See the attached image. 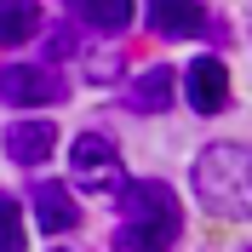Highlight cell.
I'll return each mask as SVG.
<instances>
[{
  "label": "cell",
  "instance_id": "52a82bcc",
  "mask_svg": "<svg viewBox=\"0 0 252 252\" xmlns=\"http://www.w3.org/2000/svg\"><path fill=\"white\" fill-rule=\"evenodd\" d=\"M29 206H34V223H40V229H52V235H63V229H75V223H80L75 201H69V189H63V184H46V178L29 189Z\"/></svg>",
  "mask_w": 252,
  "mask_h": 252
},
{
  "label": "cell",
  "instance_id": "8992f818",
  "mask_svg": "<svg viewBox=\"0 0 252 252\" xmlns=\"http://www.w3.org/2000/svg\"><path fill=\"white\" fill-rule=\"evenodd\" d=\"M52 149H58V126L52 121H12L6 126V155H12V166H40Z\"/></svg>",
  "mask_w": 252,
  "mask_h": 252
},
{
  "label": "cell",
  "instance_id": "4fadbf2b",
  "mask_svg": "<svg viewBox=\"0 0 252 252\" xmlns=\"http://www.w3.org/2000/svg\"><path fill=\"white\" fill-rule=\"evenodd\" d=\"M46 52H52V58H69V52H75V34H46Z\"/></svg>",
  "mask_w": 252,
  "mask_h": 252
},
{
  "label": "cell",
  "instance_id": "7a4b0ae2",
  "mask_svg": "<svg viewBox=\"0 0 252 252\" xmlns=\"http://www.w3.org/2000/svg\"><path fill=\"white\" fill-rule=\"evenodd\" d=\"M195 195L218 218H252V149L247 143H206L195 155Z\"/></svg>",
  "mask_w": 252,
  "mask_h": 252
},
{
  "label": "cell",
  "instance_id": "7c38bea8",
  "mask_svg": "<svg viewBox=\"0 0 252 252\" xmlns=\"http://www.w3.org/2000/svg\"><path fill=\"white\" fill-rule=\"evenodd\" d=\"M0 252H23V218L12 201H0Z\"/></svg>",
  "mask_w": 252,
  "mask_h": 252
},
{
  "label": "cell",
  "instance_id": "30bf717a",
  "mask_svg": "<svg viewBox=\"0 0 252 252\" xmlns=\"http://www.w3.org/2000/svg\"><path fill=\"white\" fill-rule=\"evenodd\" d=\"M69 12H75L86 29L115 34V29H126V23H132V0H69Z\"/></svg>",
  "mask_w": 252,
  "mask_h": 252
},
{
  "label": "cell",
  "instance_id": "277c9868",
  "mask_svg": "<svg viewBox=\"0 0 252 252\" xmlns=\"http://www.w3.org/2000/svg\"><path fill=\"white\" fill-rule=\"evenodd\" d=\"M63 97V80L40 63H6L0 69V103H12V109H46Z\"/></svg>",
  "mask_w": 252,
  "mask_h": 252
},
{
  "label": "cell",
  "instance_id": "5b68a950",
  "mask_svg": "<svg viewBox=\"0 0 252 252\" xmlns=\"http://www.w3.org/2000/svg\"><path fill=\"white\" fill-rule=\"evenodd\" d=\"M184 92H189V103L201 115H218L223 103H229V75H223V63L218 58H195L184 69Z\"/></svg>",
  "mask_w": 252,
  "mask_h": 252
},
{
  "label": "cell",
  "instance_id": "ba28073f",
  "mask_svg": "<svg viewBox=\"0 0 252 252\" xmlns=\"http://www.w3.org/2000/svg\"><path fill=\"white\" fill-rule=\"evenodd\" d=\"M143 12H149V29L166 34V40H184V34H195L206 23V12L195 6V0H149Z\"/></svg>",
  "mask_w": 252,
  "mask_h": 252
},
{
  "label": "cell",
  "instance_id": "3957f363",
  "mask_svg": "<svg viewBox=\"0 0 252 252\" xmlns=\"http://www.w3.org/2000/svg\"><path fill=\"white\" fill-rule=\"evenodd\" d=\"M69 172H75V184L86 189V195H121V189H126L121 149H115V138H103V132L75 138V149H69Z\"/></svg>",
  "mask_w": 252,
  "mask_h": 252
},
{
  "label": "cell",
  "instance_id": "6da1fadb",
  "mask_svg": "<svg viewBox=\"0 0 252 252\" xmlns=\"http://www.w3.org/2000/svg\"><path fill=\"white\" fill-rule=\"evenodd\" d=\"M115 206H121V235H115V252H166L178 241V229H184V218H178V195L160 178H138V184H126L121 195H115Z\"/></svg>",
  "mask_w": 252,
  "mask_h": 252
},
{
  "label": "cell",
  "instance_id": "9c48e42d",
  "mask_svg": "<svg viewBox=\"0 0 252 252\" xmlns=\"http://www.w3.org/2000/svg\"><path fill=\"white\" fill-rule=\"evenodd\" d=\"M126 103H132V109H155V115H160L166 103H172V69H166V63H149V69L126 86Z\"/></svg>",
  "mask_w": 252,
  "mask_h": 252
},
{
  "label": "cell",
  "instance_id": "8fae6325",
  "mask_svg": "<svg viewBox=\"0 0 252 252\" xmlns=\"http://www.w3.org/2000/svg\"><path fill=\"white\" fill-rule=\"evenodd\" d=\"M40 29V6L34 0H0V46H23Z\"/></svg>",
  "mask_w": 252,
  "mask_h": 252
}]
</instances>
